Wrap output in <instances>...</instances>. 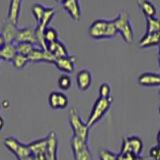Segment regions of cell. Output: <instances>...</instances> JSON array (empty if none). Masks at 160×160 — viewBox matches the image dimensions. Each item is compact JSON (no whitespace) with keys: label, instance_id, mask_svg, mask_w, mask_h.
Wrapping results in <instances>:
<instances>
[{"label":"cell","instance_id":"obj_1","mask_svg":"<svg viewBox=\"0 0 160 160\" xmlns=\"http://www.w3.org/2000/svg\"><path fill=\"white\" fill-rule=\"evenodd\" d=\"M118 34L113 20H94L88 28V35L92 39H111Z\"/></svg>","mask_w":160,"mask_h":160},{"label":"cell","instance_id":"obj_2","mask_svg":"<svg viewBox=\"0 0 160 160\" xmlns=\"http://www.w3.org/2000/svg\"><path fill=\"white\" fill-rule=\"evenodd\" d=\"M68 121L73 131V136L84 142H88L90 127L82 121L77 108H71L68 113Z\"/></svg>","mask_w":160,"mask_h":160},{"label":"cell","instance_id":"obj_3","mask_svg":"<svg viewBox=\"0 0 160 160\" xmlns=\"http://www.w3.org/2000/svg\"><path fill=\"white\" fill-rule=\"evenodd\" d=\"M112 102H113L112 96L107 98L98 97L95 100L91 109V112H90V115L86 122V124L89 127H92L93 125L98 123L105 116V114L108 112V110L111 107Z\"/></svg>","mask_w":160,"mask_h":160},{"label":"cell","instance_id":"obj_4","mask_svg":"<svg viewBox=\"0 0 160 160\" xmlns=\"http://www.w3.org/2000/svg\"><path fill=\"white\" fill-rule=\"evenodd\" d=\"M88 142H84L76 137L71 139V149L74 160H93L92 153L88 147Z\"/></svg>","mask_w":160,"mask_h":160},{"label":"cell","instance_id":"obj_5","mask_svg":"<svg viewBox=\"0 0 160 160\" xmlns=\"http://www.w3.org/2000/svg\"><path fill=\"white\" fill-rule=\"evenodd\" d=\"M3 143H4V146L13 155H15V156L17 157V159L28 156V155H31V152H30V150L28 148V145L19 142V140H17L14 137L5 138Z\"/></svg>","mask_w":160,"mask_h":160},{"label":"cell","instance_id":"obj_6","mask_svg":"<svg viewBox=\"0 0 160 160\" xmlns=\"http://www.w3.org/2000/svg\"><path fill=\"white\" fill-rule=\"evenodd\" d=\"M142 151H143V141L139 136L133 135V136H129L123 139L120 153L132 152L136 156H139V155H141Z\"/></svg>","mask_w":160,"mask_h":160},{"label":"cell","instance_id":"obj_7","mask_svg":"<svg viewBox=\"0 0 160 160\" xmlns=\"http://www.w3.org/2000/svg\"><path fill=\"white\" fill-rule=\"evenodd\" d=\"M48 104L53 110H62L68 107L69 99L62 91H52L48 96Z\"/></svg>","mask_w":160,"mask_h":160},{"label":"cell","instance_id":"obj_8","mask_svg":"<svg viewBox=\"0 0 160 160\" xmlns=\"http://www.w3.org/2000/svg\"><path fill=\"white\" fill-rule=\"evenodd\" d=\"M52 64L56 67L59 71L63 73H72L75 68V64H76V57L71 56V55H67V56H62L55 58L53 60Z\"/></svg>","mask_w":160,"mask_h":160},{"label":"cell","instance_id":"obj_9","mask_svg":"<svg viewBox=\"0 0 160 160\" xmlns=\"http://www.w3.org/2000/svg\"><path fill=\"white\" fill-rule=\"evenodd\" d=\"M45 158L46 160H58V139L54 131H51L47 136Z\"/></svg>","mask_w":160,"mask_h":160},{"label":"cell","instance_id":"obj_10","mask_svg":"<svg viewBox=\"0 0 160 160\" xmlns=\"http://www.w3.org/2000/svg\"><path fill=\"white\" fill-rule=\"evenodd\" d=\"M28 61L33 62V63H38V62H46L52 64L54 57L50 54L47 50L42 49L40 47L34 46V48L31 50V52L28 54Z\"/></svg>","mask_w":160,"mask_h":160},{"label":"cell","instance_id":"obj_11","mask_svg":"<svg viewBox=\"0 0 160 160\" xmlns=\"http://www.w3.org/2000/svg\"><path fill=\"white\" fill-rule=\"evenodd\" d=\"M93 81L92 73L89 69H81L76 74V85L80 91L85 92L91 87Z\"/></svg>","mask_w":160,"mask_h":160},{"label":"cell","instance_id":"obj_12","mask_svg":"<svg viewBox=\"0 0 160 160\" xmlns=\"http://www.w3.org/2000/svg\"><path fill=\"white\" fill-rule=\"evenodd\" d=\"M62 8L75 22H78L81 17V8L79 5V0H62Z\"/></svg>","mask_w":160,"mask_h":160},{"label":"cell","instance_id":"obj_13","mask_svg":"<svg viewBox=\"0 0 160 160\" xmlns=\"http://www.w3.org/2000/svg\"><path fill=\"white\" fill-rule=\"evenodd\" d=\"M18 42L30 43L36 46L37 41H36V36H35V28L33 27L18 28L14 43H18Z\"/></svg>","mask_w":160,"mask_h":160},{"label":"cell","instance_id":"obj_14","mask_svg":"<svg viewBox=\"0 0 160 160\" xmlns=\"http://www.w3.org/2000/svg\"><path fill=\"white\" fill-rule=\"evenodd\" d=\"M138 84L143 87H158L160 85V75L157 73L146 72L139 75Z\"/></svg>","mask_w":160,"mask_h":160},{"label":"cell","instance_id":"obj_15","mask_svg":"<svg viewBox=\"0 0 160 160\" xmlns=\"http://www.w3.org/2000/svg\"><path fill=\"white\" fill-rule=\"evenodd\" d=\"M46 50L52 55V56L54 57V59L69 55L66 46H65L62 42H60L59 40L47 43L46 44Z\"/></svg>","mask_w":160,"mask_h":160},{"label":"cell","instance_id":"obj_16","mask_svg":"<svg viewBox=\"0 0 160 160\" xmlns=\"http://www.w3.org/2000/svg\"><path fill=\"white\" fill-rule=\"evenodd\" d=\"M17 30H18L17 24H14L9 21H6L4 23L2 27L1 35L4 38L5 43H14L15 37H16V34H17Z\"/></svg>","mask_w":160,"mask_h":160},{"label":"cell","instance_id":"obj_17","mask_svg":"<svg viewBox=\"0 0 160 160\" xmlns=\"http://www.w3.org/2000/svg\"><path fill=\"white\" fill-rule=\"evenodd\" d=\"M159 32H146L141 39L139 40V47L148 48V47H157L159 44Z\"/></svg>","mask_w":160,"mask_h":160},{"label":"cell","instance_id":"obj_18","mask_svg":"<svg viewBox=\"0 0 160 160\" xmlns=\"http://www.w3.org/2000/svg\"><path fill=\"white\" fill-rule=\"evenodd\" d=\"M21 2H22L21 0H10L7 21L17 24L20 15V9H21Z\"/></svg>","mask_w":160,"mask_h":160},{"label":"cell","instance_id":"obj_19","mask_svg":"<svg viewBox=\"0 0 160 160\" xmlns=\"http://www.w3.org/2000/svg\"><path fill=\"white\" fill-rule=\"evenodd\" d=\"M137 5L146 17H156V7L149 0H137Z\"/></svg>","mask_w":160,"mask_h":160},{"label":"cell","instance_id":"obj_20","mask_svg":"<svg viewBox=\"0 0 160 160\" xmlns=\"http://www.w3.org/2000/svg\"><path fill=\"white\" fill-rule=\"evenodd\" d=\"M16 53V49H15L14 43H5L3 47L0 49V59L4 60V61L11 62L13 56Z\"/></svg>","mask_w":160,"mask_h":160},{"label":"cell","instance_id":"obj_21","mask_svg":"<svg viewBox=\"0 0 160 160\" xmlns=\"http://www.w3.org/2000/svg\"><path fill=\"white\" fill-rule=\"evenodd\" d=\"M46 143H47V139L45 137L42 139L35 140L33 142H30L27 145H28L30 152H31V155H34V154H39V153H45Z\"/></svg>","mask_w":160,"mask_h":160},{"label":"cell","instance_id":"obj_22","mask_svg":"<svg viewBox=\"0 0 160 160\" xmlns=\"http://www.w3.org/2000/svg\"><path fill=\"white\" fill-rule=\"evenodd\" d=\"M118 33L121 35V37L123 38V40L126 43H131L133 41L134 32H133V28H132V25L130 23V21H128L126 24H125Z\"/></svg>","mask_w":160,"mask_h":160},{"label":"cell","instance_id":"obj_23","mask_svg":"<svg viewBox=\"0 0 160 160\" xmlns=\"http://www.w3.org/2000/svg\"><path fill=\"white\" fill-rule=\"evenodd\" d=\"M11 63L15 69L21 70L29 63V61L26 56H24V55L19 54V53H15V55L11 60Z\"/></svg>","mask_w":160,"mask_h":160},{"label":"cell","instance_id":"obj_24","mask_svg":"<svg viewBox=\"0 0 160 160\" xmlns=\"http://www.w3.org/2000/svg\"><path fill=\"white\" fill-rule=\"evenodd\" d=\"M57 85H58V87L61 91H67V90H69L72 86L71 78H70V76L68 74L62 73L57 80Z\"/></svg>","mask_w":160,"mask_h":160},{"label":"cell","instance_id":"obj_25","mask_svg":"<svg viewBox=\"0 0 160 160\" xmlns=\"http://www.w3.org/2000/svg\"><path fill=\"white\" fill-rule=\"evenodd\" d=\"M43 39L45 45L47 43L53 42L58 40V32L56 31V29H54L53 27H46L43 31Z\"/></svg>","mask_w":160,"mask_h":160},{"label":"cell","instance_id":"obj_26","mask_svg":"<svg viewBox=\"0 0 160 160\" xmlns=\"http://www.w3.org/2000/svg\"><path fill=\"white\" fill-rule=\"evenodd\" d=\"M14 44H15V49H16V53L22 54L26 57L28 56V54L31 52V50L35 46L33 44L25 43V42H18V43H14Z\"/></svg>","mask_w":160,"mask_h":160},{"label":"cell","instance_id":"obj_27","mask_svg":"<svg viewBox=\"0 0 160 160\" xmlns=\"http://www.w3.org/2000/svg\"><path fill=\"white\" fill-rule=\"evenodd\" d=\"M128 21H130V20H129L128 14H127L126 12L123 11V12H121V13H119V14H118V16L113 20V23H114L115 27H116V29H117V32H119L120 30H121V28H122Z\"/></svg>","mask_w":160,"mask_h":160},{"label":"cell","instance_id":"obj_28","mask_svg":"<svg viewBox=\"0 0 160 160\" xmlns=\"http://www.w3.org/2000/svg\"><path fill=\"white\" fill-rule=\"evenodd\" d=\"M160 24L156 17H146V32H159Z\"/></svg>","mask_w":160,"mask_h":160},{"label":"cell","instance_id":"obj_29","mask_svg":"<svg viewBox=\"0 0 160 160\" xmlns=\"http://www.w3.org/2000/svg\"><path fill=\"white\" fill-rule=\"evenodd\" d=\"M45 9H46V7L43 6L42 4L40 3H35L32 5V15L34 16L35 20H36V22L39 23L40 20L42 19L43 15H44V12H45Z\"/></svg>","mask_w":160,"mask_h":160},{"label":"cell","instance_id":"obj_30","mask_svg":"<svg viewBox=\"0 0 160 160\" xmlns=\"http://www.w3.org/2000/svg\"><path fill=\"white\" fill-rule=\"evenodd\" d=\"M99 97H103V98H107L111 96V87L107 82H103L100 84L99 86Z\"/></svg>","mask_w":160,"mask_h":160},{"label":"cell","instance_id":"obj_31","mask_svg":"<svg viewBox=\"0 0 160 160\" xmlns=\"http://www.w3.org/2000/svg\"><path fill=\"white\" fill-rule=\"evenodd\" d=\"M99 159L100 160H116L117 154L113 153L112 151L107 149H102L99 152Z\"/></svg>","mask_w":160,"mask_h":160},{"label":"cell","instance_id":"obj_32","mask_svg":"<svg viewBox=\"0 0 160 160\" xmlns=\"http://www.w3.org/2000/svg\"><path fill=\"white\" fill-rule=\"evenodd\" d=\"M159 144H156L149 149V157L152 160H159Z\"/></svg>","mask_w":160,"mask_h":160},{"label":"cell","instance_id":"obj_33","mask_svg":"<svg viewBox=\"0 0 160 160\" xmlns=\"http://www.w3.org/2000/svg\"><path fill=\"white\" fill-rule=\"evenodd\" d=\"M5 44V41H4V38L3 36L1 35V33H0V49H1L3 47V45Z\"/></svg>","mask_w":160,"mask_h":160},{"label":"cell","instance_id":"obj_34","mask_svg":"<svg viewBox=\"0 0 160 160\" xmlns=\"http://www.w3.org/2000/svg\"><path fill=\"white\" fill-rule=\"evenodd\" d=\"M0 106H2L4 108H7L9 106V102L7 101V100H3V102H2V104H0Z\"/></svg>","mask_w":160,"mask_h":160},{"label":"cell","instance_id":"obj_35","mask_svg":"<svg viewBox=\"0 0 160 160\" xmlns=\"http://www.w3.org/2000/svg\"><path fill=\"white\" fill-rule=\"evenodd\" d=\"M17 160H33L32 159V155H28V156H25V157H22V158H19Z\"/></svg>","mask_w":160,"mask_h":160},{"label":"cell","instance_id":"obj_36","mask_svg":"<svg viewBox=\"0 0 160 160\" xmlns=\"http://www.w3.org/2000/svg\"><path fill=\"white\" fill-rule=\"evenodd\" d=\"M4 127V119L0 116V130H2Z\"/></svg>","mask_w":160,"mask_h":160},{"label":"cell","instance_id":"obj_37","mask_svg":"<svg viewBox=\"0 0 160 160\" xmlns=\"http://www.w3.org/2000/svg\"><path fill=\"white\" fill-rule=\"evenodd\" d=\"M135 160H144L141 156H140V155H139V156H136V158H135Z\"/></svg>","mask_w":160,"mask_h":160},{"label":"cell","instance_id":"obj_38","mask_svg":"<svg viewBox=\"0 0 160 160\" xmlns=\"http://www.w3.org/2000/svg\"><path fill=\"white\" fill-rule=\"evenodd\" d=\"M0 108H1V106H0Z\"/></svg>","mask_w":160,"mask_h":160},{"label":"cell","instance_id":"obj_39","mask_svg":"<svg viewBox=\"0 0 160 160\" xmlns=\"http://www.w3.org/2000/svg\"><path fill=\"white\" fill-rule=\"evenodd\" d=\"M21 1H22V0H21Z\"/></svg>","mask_w":160,"mask_h":160}]
</instances>
